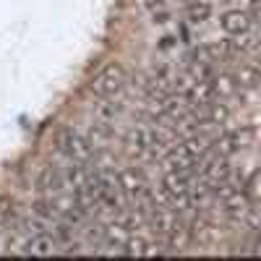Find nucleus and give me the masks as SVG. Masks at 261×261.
I'll list each match as a JSON object with an SVG mask.
<instances>
[{
  "label": "nucleus",
  "mask_w": 261,
  "mask_h": 261,
  "mask_svg": "<svg viewBox=\"0 0 261 261\" xmlns=\"http://www.w3.org/2000/svg\"><path fill=\"white\" fill-rule=\"evenodd\" d=\"M55 146H58V151L68 162L86 165V162L92 160V154H94L92 141L86 139V136H81L79 130H73V128H60L58 136H55Z\"/></svg>",
  "instance_id": "obj_1"
},
{
  "label": "nucleus",
  "mask_w": 261,
  "mask_h": 261,
  "mask_svg": "<svg viewBox=\"0 0 261 261\" xmlns=\"http://www.w3.org/2000/svg\"><path fill=\"white\" fill-rule=\"evenodd\" d=\"M220 27L225 29V34L238 37V34H246L253 29V13L241 11V8H230L220 16Z\"/></svg>",
  "instance_id": "obj_5"
},
{
  "label": "nucleus",
  "mask_w": 261,
  "mask_h": 261,
  "mask_svg": "<svg viewBox=\"0 0 261 261\" xmlns=\"http://www.w3.org/2000/svg\"><path fill=\"white\" fill-rule=\"evenodd\" d=\"M123 105L113 97H97V102L92 105V113H94V123L99 125H113L120 118Z\"/></svg>",
  "instance_id": "obj_7"
},
{
  "label": "nucleus",
  "mask_w": 261,
  "mask_h": 261,
  "mask_svg": "<svg viewBox=\"0 0 261 261\" xmlns=\"http://www.w3.org/2000/svg\"><path fill=\"white\" fill-rule=\"evenodd\" d=\"M24 253H32V256H55V253H60V241L53 232H34L27 241Z\"/></svg>",
  "instance_id": "obj_6"
},
{
  "label": "nucleus",
  "mask_w": 261,
  "mask_h": 261,
  "mask_svg": "<svg viewBox=\"0 0 261 261\" xmlns=\"http://www.w3.org/2000/svg\"><path fill=\"white\" fill-rule=\"evenodd\" d=\"M212 16V3H201V0H193V3H186V18L191 24H204Z\"/></svg>",
  "instance_id": "obj_10"
},
{
  "label": "nucleus",
  "mask_w": 261,
  "mask_h": 261,
  "mask_svg": "<svg viewBox=\"0 0 261 261\" xmlns=\"http://www.w3.org/2000/svg\"><path fill=\"white\" fill-rule=\"evenodd\" d=\"M256 141V130L253 128H235V130H227L225 136H220L214 141V149L222 151L225 157H235V154H246V151L253 146Z\"/></svg>",
  "instance_id": "obj_3"
},
{
  "label": "nucleus",
  "mask_w": 261,
  "mask_h": 261,
  "mask_svg": "<svg viewBox=\"0 0 261 261\" xmlns=\"http://www.w3.org/2000/svg\"><path fill=\"white\" fill-rule=\"evenodd\" d=\"M125 149L136 160L151 157V125H136L125 134Z\"/></svg>",
  "instance_id": "obj_4"
},
{
  "label": "nucleus",
  "mask_w": 261,
  "mask_h": 261,
  "mask_svg": "<svg viewBox=\"0 0 261 261\" xmlns=\"http://www.w3.org/2000/svg\"><path fill=\"white\" fill-rule=\"evenodd\" d=\"M128 84V73L120 63H110L92 79V94L94 97H118Z\"/></svg>",
  "instance_id": "obj_2"
},
{
  "label": "nucleus",
  "mask_w": 261,
  "mask_h": 261,
  "mask_svg": "<svg viewBox=\"0 0 261 261\" xmlns=\"http://www.w3.org/2000/svg\"><path fill=\"white\" fill-rule=\"evenodd\" d=\"M232 79H235V84H238V89H241V92H256L258 89V79H261L258 65L248 63V60H241V65L235 68Z\"/></svg>",
  "instance_id": "obj_8"
},
{
  "label": "nucleus",
  "mask_w": 261,
  "mask_h": 261,
  "mask_svg": "<svg viewBox=\"0 0 261 261\" xmlns=\"http://www.w3.org/2000/svg\"><path fill=\"white\" fill-rule=\"evenodd\" d=\"M63 188H65V183H63V172H60V167L47 165V167L37 175V191H39V193L53 196V193H60Z\"/></svg>",
  "instance_id": "obj_9"
},
{
  "label": "nucleus",
  "mask_w": 261,
  "mask_h": 261,
  "mask_svg": "<svg viewBox=\"0 0 261 261\" xmlns=\"http://www.w3.org/2000/svg\"><path fill=\"white\" fill-rule=\"evenodd\" d=\"M146 8H149L151 21H157V24H167L170 21V8L165 0H146Z\"/></svg>",
  "instance_id": "obj_11"
}]
</instances>
